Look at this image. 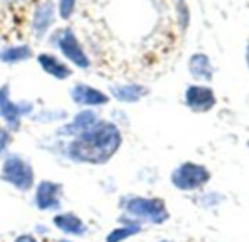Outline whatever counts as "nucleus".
Returning <instances> with one entry per match:
<instances>
[{"instance_id":"obj_12","label":"nucleus","mask_w":249,"mask_h":242,"mask_svg":"<svg viewBox=\"0 0 249 242\" xmlns=\"http://www.w3.org/2000/svg\"><path fill=\"white\" fill-rule=\"evenodd\" d=\"M38 63L41 64V67L47 73H50L51 76H54V77H57L60 80H64V79H67L71 74L70 69L66 64H63L61 61H58L54 56L39 54L38 56Z\"/></svg>"},{"instance_id":"obj_8","label":"nucleus","mask_w":249,"mask_h":242,"mask_svg":"<svg viewBox=\"0 0 249 242\" xmlns=\"http://www.w3.org/2000/svg\"><path fill=\"white\" fill-rule=\"evenodd\" d=\"M60 196V186L54 184L51 181H42L36 188L35 202L36 206L41 210L55 209L58 206V197Z\"/></svg>"},{"instance_id":"obj_6","label":"nucleus","mask_w":249,"mask_h":242,"mask_svg":"<svg viewBox=\"0 0 249 242\" xmlns=\"http://www.w3.org/2000/svg\"><path fill=\"white\" fill-rule=\"evenodd\" d=\"M185 102L194 111H209L216 105V96L210 88L206 86H190L185 92Z\"/></svg>"},{"instance_id":"obj_5","label":"nucleus","mask_w":249,"mask_h":242,"mask_svg":"<svg viewBox=\"0 0 249 242\" xmlns=\"http://www.w3.org/2000/svg\"><path fill=\"white\" fill-rule=\"evenodd\" d=\"M58 47H60L61 53L73 64H76L80 69L89 67V64H90L89 63V58L85 54V51L82 50V47H80L76 35L70 29H66V31H63V34L58 35Z\"/></svg>"},{"instance_id":"obj_7","label":"nucleus","mask_w":249,"mask_h":242,"mask_svg":"<svg viewBox=\"0 0 249 242\" xmlns=\"http://www.w3.org/2000/svg\"><path fill=\"white\" fill-rule=\"evenodd\" d=\"M71 98L79 105H104L109 101L104 92L83 83H79L71 89Z\"/></svg>"},{"instance_id":"obj_3","label":"nucleus","mask_w":249,"mask_h":242,"mask_svg":"<svg viewBox=\"0 0 249 242\" xmlns=\"http://www.w3.org/2000/svg\"><path fill=\"white\" fill-rule=\"evenodd\" d=\"M210 180V172L206 167L197 165L194 162H185L179 165L171 177L172 184L182 191H193L204 184H207Z\"/></svg>"},{"instance_id":"obj_22","label":"nucleus","mask_w":249,"mask_h":242,"mask_svg":"<svg viewBox=\"0 0 249 242\" xmlns=\"http://www.w3.org/2000/svg\"><path fill=\"white\" fill-rule=\"evenodd\" d=\"M163 242H168V241H163Z\"/></svg>"},{"instance_id":"obj_21","label":"nucleus","mask_w":249,"mask_h":242,"mask_svg":"<svg viewBox=\"0 0 249 242\" xmlns=\"http://www.w3.org/2000/svg\"><path fill=\"white\" fill-rule=\"evenodd\" d=\"M247 61H248V66H249V44H248V48H247Z\"/></svg>"},{"instance_id":"obj_9","label":"nucleus","mask_w":249,"mask_h":242,"mask_svg":"<svg viewBox=\"0 0 249 242\" xmlns=\"http://www.w3.org/2000/svg\"><path fill=\"white\" fill-rule=\"evenodd\" d=\"M26 112L22 110V107L16 105L15 102H12V99L9 98V88L7 85L0 88V115L13 127L19 126V117Z\"/></svg>"},{"instance_id":"obj_13","label":"nucleus","mask_w":249,"mask_h":242,"mask_svg":"<svg viewBox=\"0 0 249 242\" xmlns=\"http://www.w3.org/2000/svg\"><path fill=\"white\" fill-rule=\"evenodd\" d=\"M190 72L196 79L210 82L213 79V67L206 54H194L190 58Z\"/></svg>"},{"instance_id":"obj_18","label":"nucleus","mask_w":249,"mask_h":242,"mask_svg":"<svg viewBox=\"0 0 249 242\" xmlns=\"http://www.w3.org/2000/svg\"><path fill=\"white\" fill-rule=\"evenodd\" d=\"M74 4H76V0H60V6H58L60 16L63 19H69L73 13Z\"/></svg>"},{"instance_id":"obj_17","label":"nucleus","mask_w":249,"mask_h":242,"mask_svg":"<svg viewBox=\"0 0 249 242\" xmlns=\"http://www.w3.org/2000/svg\"><path fill=\"white\" fill-rule=\"evenodd\" d=\"M137 232H140V226L139 225H128L120 229L112 231L108 237H107V242H121L133 235H136Z\"/></svg>"},{"instance_id":"obj_10","label":"nucleus","mask_w":249,"mask_h":242,"mask_svg":"<svg viewBox=\"0 0 249 242\" xmlns=\"http://www.w3.org/2000/svg\"><path fill=\"white\" fill-rule=\"evenodd\" d=\"M96 124V114L93 111H82L80 114H77L74 117V120L64 126L60 133L61 134H80L88 131L90 127H93Z\"/></svg>"},{"instance_id":"obj_20","label":"nucleus","mask_w":249,"mask_h":242,"mask_svg":"<svg viewBox=\"0 0 249 242\" xmlns=\"http://www.w3.org/2000/svg\"><path fill=\"white\" fill-rule=\"evenodd\" d=\"M15 242H36L31 235H22V237H19L18 240Z\"/></svg>"},{"instance_id":"obj_1","label":"nucleus","mask_w":249,"mask_h":242,"mask_svg":"<svg viewBox=\"0 0 249 242\" xmlns=\"http://www.w3.org/2000/svg\"><path fill=\"white\" fill-rule=\"evenodd\" d=\"M121 146V133L112 123H96L82 133L69 148L70 156L77 162L104 164L111 159Z\"/></svg>"},{"instance_id":"obj_15","label":"nucleus","mask_w":249,"mask_h":242,"mask_svg":"<svg viewBox=\"0 0 249 242\" xmlns=\"http://www.w3.org/2000/svg\"><path fill=\"white\" fill-rule=\"evenodd\" d=\"M54 223L61 231H64L67 234H73V235H80L86 231V226L83 225V222L71 213L57 216L54 219Z\"/></svg>"},{"instance_id":"obj_2","label":"nucleus","mask_w":249,"mask_h":242,"mask_svg":"<svg viewBox=\"0 0 249 242\" xmlns=\"http://www.w3.org/2000/svg\"><path fill=\"white\" fill-rule=\"evenodd\" d=\"M125 209L131 216L143 219L155 225H160L166 222L169 218L168 209L160 199L133 197L127 202Z\"/></svg>"},{"instance_id":"obj_14","label":"nucleus","mask_w":249,"mask_h":242,"mask_svg":"<svg viewBox=\"0 0 249 242\" xmlns=\"http://www.w3.org/2000/svg\"><path fill=\"white\" fill-rule=\"evenodd\" d=\"M53 15H54V4L51 1H45L36 7V10L34 13L32 26L38 32V35H41L47 31V28L50 26V23L53 20Z\"/></svg>"},{"instance_id":"obj_19","label":"nucleus","mask_w":249,"mask_h":242,"mask_svg":"<svg viewBox=\"0 0 249 242\" xmlns=\"http://www.w3.org/2000/svg\"><path fill=\"white\" fill-rule=\"evenodd\" d=\"M7 142H9V136H7V133L6 131H0V152H1V149L7 145Z\"/></svg>"},{"instance_id":"obj_11","label":"nucleus","mask_w":249,"mask_h":242,"mask_svg":"<svg viewBox=\"0 0 249 242\" xmlns=\"http://www.w3.org/2000/svg\"><path fill=\"white\" fill-rule=\"evenodd\" d=\"M112 95L121 102H137L146 95V88L142 85H117L111 88Z\"/></svg>"},{"instance_id":"obj_4","label":"nucleus","mask_w":249,"mask_h":242,"mask_svg":"<svg viewBox=\"0 0 249 242\" xmlns=\"http://www.w3.org/2000/svg\"><path fill=\"white\" fill-rule=\"evenodd\" d=\"M3 177L19 190H29L34 183L32 168L20 158L10 156L3 165Z\"/></svg>"},{"instance_id":"obj_16","label":"nucleus","mask_w":249,"mask_h":242,"mask_svg":"<svg viewBox=\"0 0 249 242\" xmlns=\"http://www.w3.org/2000/svg\"><path fill=\"white\" fill-rule=\"evenodd\" d=\"M31 57V48L28 45H18V47H9L0 51V60L6 63H15L20 60H26Z\"/></svg>"}]
</instances>
